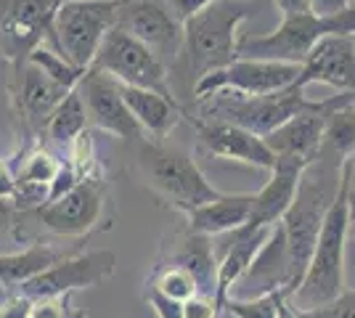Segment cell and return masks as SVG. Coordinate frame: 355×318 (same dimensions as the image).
Masks as SVG:
<instances>
[{"label":"cell","instance_id":"obj_1","mask_svg":"<svg viewBox=\"0 0 355 318\" xmlns=\"http://www.w3.org/2000/svg\"><path fill=\"white\" fill-rule=\"evenodd\" d=\"M342 165H345L342 157L321 146V154L305 167L300 186H297L295 202H292L289 212L284 215L282 231L284 242H286V258H289L286 300L295 294V289L300 287L302 276L308 271V263H311V255L318 242L326 212L340 194Z\"/></svg>","mask_w":355,"mask_h":318},{"label":"cell","instance_id":"obj_2","mask_svg":"<svg viewBox=\"0 0 355 318\" xmlns=\"http://www.w3.org/2000/svg\"><path fill=\"white\" fill-rule=\"evenodd\" d=\"M350 236V197L347 181L342 175L340 194L326 212V220L318 233V242L302 276L300 287L289 297V305L297 313H308L321 305L337 300L345 292V244Z\"/></svg>","mask_w":355,"mask_h":318},{"label":"cell","instance_id":"obj_3","mask_svg":"<svg viewBox=\"0 0 355 318\" xmlns=\"http://www.w3.org/2000/svg\"><path fill=\"white\" fill-rule=\"evenodd\" d=\"M250 16L239 0H209L183 21V48L189 72L196 80L239 59V24Z\"/></svg>","mask_w":355,"mask_h":318},{"label":"cell","instance_id":"obj_4","mask_svg":"<svg viewBox=\"0 0 355 318\" xmlns=\"http://www.w3.org/2000/svg\"><path fill=\"white\" fill-rule=\"evenodd\" d=\"M138 170L148 188L157 191L164 202H170L175 210L191 212L220 197V191L205 178V173L189 154L180 149H167L157 141L144 143L138 154Z\"/></svg>","mask_w":355,"mask_h":318},{"label":"cell","instance_id":"obj_5","mask_svg":"<svg viewBox=\"0 0 355 318\" xmlns=\"http://www.w3.org/2000/svg\"><path fill=\"white\" fill-rule=\"evenodd\" d=\"M228 93L231 91L212 93L199 101L207 117L205 122H231L260 138L270 136L284 122H289L295 114L313 104L305 91L297 85L268 96H239V93L228 96Z\"/></svg>","mask_w":355,"mask_h":318},{"label":"cell","instance_id":"obj_6","mask_svg":"<svg viewBox=\"0 0 355 318\" xmlns=\"http://www.w3.org/2000/svg\"><path fill=\"white\" fill-rule=\"evenodd\" d=\"M122 6L125 0H64L53 21L61 56L80 69H90L104 37L117 27Z\"/></svg>","mask_w":355,"mask_h":318},{"label":"cell","instance_id":"obj_7","mask_svg":"<svg viewBox=\"0 0 355 318\" xmlns=\"http://www.w3.org/2000/svg\"><path fill=\"white\" fill-rule=\"evenodd\" d=\"M90 69L112 77L125 88H141V91L159 93L164 98H175L167 80V64L151 48H146L141 40H135L133 35H128L119 27H114L104 37Z\"/></svg>","mask_w":355,"mask_h":318},{"label":"cell","instance_id":"obj_8","mask_svg":"<svg viewBox=\"0 0 355 318\" xmlns=\"http://www.w3.org/2000/svg\"><path fill=\"white\" fill-rule=\"evenodd\" d=\"M64 0H6L0 11V48L11 67L21 69L43 37H53V21Z\"/></svg>","mask_w":355,"mask_h":318},{"label":"cell","instance_id":"obj_9","mask_svg":"<svg viewBox=\"0 0 355 318\" xmlns=\"http://www.w3.org/2000/svg\"><path fill=\"white\" fill-rule=\"evenodd\" d=\"M300 69H302L300 64H284V61L236 59L218 72L196 80L193 96L196 101L220 91H231L239 96H268L292 88L300 77Z\"/></svg>","mask_w":355,"mask_h":318},{"label":"cell","instance_id":"obj_10","mask_svg":"<svg viewBox=\"0 0 355 318\" xmlns=\"http://www.w3.org/2000/svg\"><path fill=\"white\" fill-rule=\"evenodd\" d=\"M114 268H117V258L109 249L64 258L56 265H51L48 271L19 284V294L30 297L32 303L51 300V297H72V292L77 289H90L109 281L114 276Z\"/></svg>","mask_w":355,"mask_h":318},{"label":"cell","instance_id":"obj_11","mask_svg":"<svg viewBox=\"0 0 355 318\" xmlns=\"http://www.w3.org/2000/svg\"><path fill=\"white\" fill-rule=\"evenodd\" d=\"M324 21L315 14L284 16L279 30L260 37L239 40V59L284 61V64H305L308 53L318 40H324Z\"/></svg>","mask_w":355,"mask_h":318},{"label":"cell","instance_id":"obj_12","mask_svg":"<svg viewBox=\"0 0 355 318\" xmlns=\"http://www.w3.org/2000/svg\"><path fill=\"white\" fill-rule=\"evenodd\" d=\"M353 93H340V96H331L324 101H313L308 109H302L289 122H284L279 130L266 136L268 149L273 152V157H292V159L313 162L321 154V146H324L329 117L340 106L353 104Z\"/></svg>","mask_w":355,"mask_h":318},{"label":"cell","instance_id":"obj_13","mask_svg":"<svg viewBox=\"0 0 355 318\" xmlns=\"http://www.w3.org/2000/svg\"><path fill=\"white\" fill-rule=\"evenodd\" d=\"M117 27L133 35L159 59H173L183 48V21L167 0H125L117 14Z\"/></svg>","mask_w":355,"mask_h":318},{"label":"cell","instance_id":"obj_14","mask_svg":"<svg viewBox=\"0 0 355 318\" xmlns=\"http://www.w3.org/2000/svg\"><path fill=\"white\" fill-rule=\"evenodd\" d=\"M101 212H104V183L96 178H83L64 197L37 207V218L51 233L83 236L101 220Z\"/></svg>","mask_w":355,"mask_h":318},{"label":"cell","instance_id":"obj_15","mask_svg":"<svg viewBox=\"0 0 355 318\" xmlns=\"http://www.w3.org/2000/svg\"><path fill=\"white\" fill-rule=\"evenodd\" d=\"M270 228H250L241 226L223 239V247L212 244V252H215V294H212V303L218 308V313H223V305L228 300V294L234 292L241 276L250 271L252 260L257 258V252L263 249Z\"/></svg>","mask_w":355,"mask_h":318},{"label":"cell","instance_id":"obj_16","mask_svg":"<svg viewBox=\"0 0 355 318\" xmlns=\"http://www.w3.org/2000/svg\"><path fill=\"white\" fill-rule=\"evenodd\" d=\"M80 91L85 98V112H88V122H93L98 130L112 133L117 138H141L144 130L138 127L133 120L130 109L122 98L119 82L112 77L101 75L96 69H88L85 80L80 82Z\"/></svg>","mask_w":355,"mask_h":318},{"label":"cell","instance_id":"obj_17","mask_svg":"<svg viewBox=\"0 0 355 318\" xmlns=\"http://www.w3.org/2000/svg\"><path fill=\"white\" fill-rule=\"evenodd\" d=\"M331 85L340 93L355 96V40L353 37H324L318 40L300 69L297 88L308 85Z\"/></svg>","mask_w":355,"mask_h":318},{"label":"cell","instance_id":"obj_18","mask_svg":"<svg viewBox=\"0 0 355 318\" xmlns=\"http://www.w3.org/2000/svg\"><path fill=\"white\" fill-rule=\"evenodd\" d=\"M311 162L305 159H292V157H276V165L270 170L268 183L254 194L252 204L250 228H273L284 220V215L289 212L292 202L297 197V186L305 173V167Z\"/></svg>","mask_w":355,"mask_h":318},{"label":"cell","instance_id":"obj_19","mask_svg":"<svg viewBox=\"0 0 355 318\" xmlns=\"http://www.w3.org/2000/svg\"><path fill=\"white\" fill-rule=\"evenodd\" d=\"M202 146L215 157L223 159H234V162H244L252 167H263V170H273L276 157L268 149L266 138L254 136L250 130L231 125V122H193Z\"/></svg>","mask_w":355,"mask_h":318},{"label":"cell","instance_id":"obj_20","mask_svg":"<svg viewBox=\"0 0 355 318\" xmlns=\"http://www.w3.org/2000/svg\"><path fill=\"white\" fill-rule=\"evenodd\" d=\"M252 204H254V194H220L207 204L186 212L189 233L207 236V239L225 236L250 223Z\"/></svg>","mask_w":355,"mask_h":318},{"label":"cell","instance_id":"obj_21","mask_svg":"<svg viewBox=\"0 0 355 318\" xmlns=\"http://www.w3.org/2000/svg\"><path fill=\"white\" fill-rule=\"evenodd\" d=\"M16 104L19 112L24 114V120L30 122H48L51 112L69 96V88H64L59 82H53L51 77L40 72L35 64H24L21 69H16Z\"/></svg>","mask_w":355,"mask_h":318},{"label":"cell","instance_id":"obj_22","mask_svg":"<svg viewBox=\"0 0 355 318\" xmlns=\"http://www.w3.org/2000/svg\"><path fill=\"white\" fill-rule=\"evenodd\" d=\"M119 91H122V98L130 109L133 120L144 130V136H151V141H157V143H162V138L170 136L183 117V109L175 98H164L159 93L125 88V85H119Z\"/></svg>","mask_w":355,"mask_h":318},{"label":"cell","instance_id":"obj_23","mask_svg":"<svg viewBox=\"0 0 355 318\" xmlns=\"http://www.w3.org/2000/svg\"><path fill=\"white\" fill-rule=\"evenodd\" d=\"M170 265H178L183 271H189L196 279L199 294H215V252L207 236H196L189 233V239L178 247V252L170 258Z\"/></svg>","mask_w":355,"mask_h":318},{"label":"cell","instance_id":"obj_24","mask_svg":"<svg viewBox=\"0 0 355 318\" xmlns=\"http://www.w3.org/2000/svg\"><path fill=\"white\" fill-rule=\"evenodd\" d=\"M85 127H88L85 98H83V91H80V88H74V91L51 112V117L45 122V133H48V138H53L56 143H74L77 138L85 133Z\"/></svg>","mask_w":355,"mask_h":318},{"label":"cell","instance_id":"obj_25","mask_svg":"<svg viewBox=\"0 0 355 318\" xmlns=\"http://www.w3.org/2000/svg\"><path fill=\"white\" fill-rule=\"evenodd\" d=\"M59 162L51 157V154L45 152V149H37V152H32L27 159H24V165L21 170L16 173V199L21 197H43L48 199V188H51V183L53 178L59 175Z\"/></svg>","mask_w":355,"mask_h":318},{"label":"cell","instance_id":"obj_26","mask_svg":"<svg viewBox=\"0 0 355 318\" xmlns=\"http://www.w3.org/2000/svg\"><path fill=\"white\" fill-rule=\"evenodd\" d=\"M324 149L347 159L355 152V101L340 106L326 122Z\"/></svg>","mask_w":355,"mask_h":318},{"label":"cell","instance_id":"obj_27","mask_svg":"<svg viewBox=\"0 0 355 318\" xmlns=\"http://www.w3.org/2000/svg\"><path fill=\"white\" fill-rule=\"evenodd\" d=\"M27 61L35 64L40 72H45L53 82H59V85L69 88V91L80 88V82H83L85 75H88V69L74 67V64H69V61L61 56L59 51H51V48H43V46L35 48Z\"/></svg>","mask_w":355,"mask_h":318},{"label":"cell","instance_id":"obj_28","mask_svg":"<svg viewBox=\"0 0 355 318\" xmlns=\"http://www.w3.org/2000/svg\"><path fill=\"white\" fill-rule=\"evenodd\" d=\"M151 289H157L159 294L175 300V303H189L191 297L199 294V287H196V279H193L189 271L178 268V265H164L162 271L157 273Z\"/></svg>","mask_w":355,"mask_h":318},{"label":"cell","instance_id":"obj_29","mask_svg":"<svg viewBox=\"0 0 355 318\" xmlns=\"http://www.w3.org/2000/svg\"><path fill=\"white\" fill-rule=\"evenodd\" d=\"M282 297V292H273V294H266V297H254V300L228 297L223 310H228L234 318H279V300Z\"/></svg>","mask_w":355,"mask_h":318},{"label":"cell","instance_id":"obj_30","mask_svg":"<svg viewBox=\"0 0 355 318\" xmlns=\"http://www.w3.org/2000/svg\"><path fill=\"white\" fill-rule=\"evenodd\" d=\"M300 318H355V289H345L337 300L308 313H300Z\"/></svg>","mask_w":355,"mask_h":318},{"label":"cell","instance_id":"obj_31","mask_svg":"<svg viewBox=\"0 0 355 318\" xmlns=\"http://www.w3.org/2000/svg\"><path fill=\"white\" fill-rule=\"evenodd\" d=\"M146 300L151 305V310L157 313V318H186L183 316V303H175V300L164 297L157 289H148Z\"/></svg>","mask_w":355,"mask_h":318},{"label":"cell","instance_id":"obj_32","mask_svg":"<svg viewBox=\"0 0 355 318\" xmlns=\"http://www.w3.org/2000/svg\"><path fill=\"white\" fill-rule=\"evenodd\" d=\"M67 303H69V297L37 300V303L32 305L30 318H67Z\"/></svg>","mask_w":355,"mask_h":318},{"label":"cell","instance_id":"obj_33","mask_svg":"<svg viewBox=\"0 0 355 318\" xmlns=\"http://www.w3.org/2000/svg\"><path fill=\"white\" fill-rule=\"evenodd\" d=\"M183 316L186 318H218V308L207 294H196L189 303H183Z\"/></svg>","mask_w":355,"mask_h":318},{"label":"cell","instance_id":"obj_34","mask_svg":"<svg viewBox=\"0 0 355 318\" xmlns=\"http://www.w3.org/2000/svg\"><path fill=\"white\" fill-rule=\"evenodd\" d=\"M32 305L35 303L24 294H11L6 303L0 305V318H30Z\"/></svg>","mask_w":355,"mask_h":318},{"label":"cell","instance_id":"obj_35","mask_svg":"<svg viewBox=\"0 0 355 318\" xmlns=\"http://www.w3.org/2000/svg\"><path fill=\"white\" fill-rule=\"evenodd\" d=\"M279 6V11L284 16H302V14H313L311 0H273Z\"/></svg>","mask_w":355,"mask_h":318},{"label":"cell","instance_id":"obj_36","mask_svg":"<svg viewBox=\"0 0 355 318\" xmlns=\"http://www.w3.org/2000/svg\"><path fill=\"white\" fill-rule=\"evenodd\" d=\"M350 3H355V0H311V8L315 16H331Z\"/></svg>","mask_w":355,"mask_h":318},{"label":"cell","instance_id":"obj_37","mask_svg":"<svg viewBox=\"0 0 355 318\" xmlns=\"http://www.w3.org/2000/svg\"><path fill=\"white\" fill-rule=\"evenodd\" d=\"M0 199H16V178L6 162H0Z\"/></svg>","mask_w":355,"mask_h":318},{"label":"cell","instance_id":"obj_38","mask_svg":"<svg viewBox=\"0 0 355 318\" xmlns=\"http://www.w3.org/2000/svg\"><path fill=\"white\" fill-rule=\"evenodd\" d=\"M342 175H345V181H347V191L355 197V152L345 159V165H342Z\"/></svg>","mask_w":355,"mask_h":318},{"label":"cell","instance_id":"obj_39","mask_svg":"<svg viewBox=\"0 0 355 318\" xmlns=\"http://www.w3.org/2000/svg\"><path fill=\"white\" fill-rule=\"evenodd\" d=\"M279 318H300V313H297L295 308L289 305V300H286V297H282V300H279Z\"/></svg>","mask_w":355,"mask_h":318},{"label":"cell","instance_id":"obj_40","mask_svg":"<svg viewBox=\"0 0 355 318\" xmlns=\"http://www.w3.org/2000/svg\"><path fill=\"white\" fill-rule=\"evenodd\" d=\"M8 297H11V287H6V284H3V281H0V305L6 303V300H8Z\"/></svg>","mask_w":355,"mask_h":318},{"label":"cell","instance_id":"obj_41","mask_svg":"<svg viewBox=\"0 0 355 318\" xmlns=\"http://www.w3.org/2000/svg\"><path fill=\"white\" fill-rule=\"evenodd\" d=\"M350 233L355 236V210H350Z\"/></svg>","mask_w":355,"mask_h":318},{"label":"cell","instance_id":"obj_42","mask_svg":"<svg viewBox=\"0 0 355 318\" xmlns=\"http://www.w3.org/2000/svg\"><path fill=\"white\" fill-rule=\"evenodd\" d=\"M353 40H355V37H353Z\"/></svg>","mask_w":355,"mask_h":318}]
</instances>
